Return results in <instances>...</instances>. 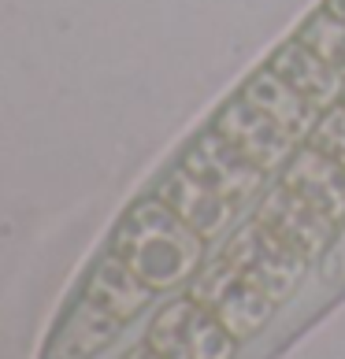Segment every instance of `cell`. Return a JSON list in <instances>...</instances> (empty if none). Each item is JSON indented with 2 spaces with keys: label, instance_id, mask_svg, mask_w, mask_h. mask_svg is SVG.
Listing matches in <instances>:
<instances>
[{
  "label": "cell",
  "instance_id": "obj_2",
  "mask_svg": "<svg viewBox=\"0 0 345 359\" xmlns=\"http://www.w3.org/2000/svg\"><path fill=\"white\" fill-rule=\"evenodd\" d=\"M304 149L286 182L230 237L216 263L167 300L123 359H237L294 297L345 219V156Z\"/></svg>",
  "mask_w": 345,
  "mask_h": 359
},
{
  "label": "cell",
  "instance_id": "obj_1",
  "mask_svg": "<svg viewBox=\"0 0 345 359\" xmlns=\"http://www.w3.org/2000/svg\"><path fill=\"white\" fill-rule=\"evenodd\" d=\"M327 89V86H323ZM320 82H294L286 52L271 60L197 134L115 222L71 292L45 359H97L160 297L190 282L208 245L242 215V204L301 134L323 97Z\"/></svg>",
  "mask_w": 345,
  "mask_h": 359
}]
</instances>
